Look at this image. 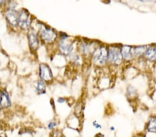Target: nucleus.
<instances>
[{"label": "nucleus", "instance_id": "f257e3e1", "mask_svg": "<svg viewBox=\"0 0 156 137\" xmlns=\"http://www.w3.org/2000/svg\"><path fill=\"white\" fill-rule=\"evenodd\" d=\"M110 63L119 64L122 61L121 50L117 46H111L108 50V58Z\"/></svg>", "mask_w": 156, "mask_h": 137}, {"label": "nucleus", "instance_id": "f03ea898", "mask_svg": "<svg viewBox=\"0 0 156 137\" xmlns=\"http://www.w3.org/2000/svg\"><path fill=\"white\" fill-rule=\"evenodd\" d=\"M108 58V50L104 46H100L95 50L93 54L94 61L99 64H104Z\"/></svg>", "mask_w": 156, "mask_h": 137}, {"label": "nucleus", "instance_id": "7ed1b4c3", "mask_svg": "<svg viewBox=\"0 0 156 137\" xmlns=\"http://www.w3.org/2000/svg\"><path fill=\"white\" fill-rule=\"evenodd\" d=\"M40 36L44 41L47 42H52L56 38V33L51 28H47L42 25L40 29Z\"/></svg>", "mask_w": 156, "mask_h": 137}, {"label": "nucleus", "instance_id": "20e7f679", "mask_svg": "<svg viewBox=\"0 0 156 137\" xmlns=\"http://www.w3.org/2000/svg\"><path fill=\"white\" fill-rule=\"evenodd\" d=\"M62 37H61V39L59 42L60 51L65 55H68L71 53L73 49L72 44L70 42L66 41V35H65V33H62Z\"/></svg>", "mask_w": 156, "mask_h": 137}, {"label": "nucleus", "instance_id": "39448f33", "mask_svg": "<svg viewBox=\"0 0 156 137\" xmlns=\"http://www.w3.org/2000/svg\"><path fill=\"white\" fill-rule=\"evenodd\" d=\"M40 75L41 78L44 80L48 81L52 78L51 71L49 67L44 64H40Z\"/></svg>", "mask_w": 156, "mask_h": 137}, {"label": "nucleus", "instance_id": "423d86ee", "mask_svg": "<svg viewBox=\"0 0 156 137\" xmlns=\"http://www.w3.org/2000/svg\"><path fill=\"white\" fill-rule=\"evenodd\" d=\"M18 24L21 28L27 29L29 25V15L26 11H22L19 13Z\"/></svg>", "mask_w": 156, "mask_h": 137}, {"label": "nucleus", "instance_id": "0eeeda50", "mask_svg": "<svg viewBox=\"0 0 156 137\" xmlns=\"http://www.w3.org/2000/svg\"><path fill=\"white\" fill-rule=\"evenodd\" d=\"M6 17L9 22L12 25H16L18 23L19 13L16 11L10 9L6 12Z\"/></svg>", "mask_w": 156, "mask_h": 137}, {"label": "nucleus", "instance_id": "6e6552de", "mask_svg": "<svg viewBox=\"0 0 156 137\" xmlns=\"http://www.w3.org/2000/svg\"><path fill=\"white\" fill-rule=\"evenodd\" d=\"M131 46L124 45L121 49V53H122V58L126 60H130L133 58V55L131 53Z\"/></svg>", "mask_w": 156, "mask_h": 137}, {"label": "nucleus", "instance_id": "1a4fd4ad", "mask_svg": "<svg viewBox=\"0 0 156 137\" xmlns=\"http://www.w3.org/2000/svg\"><path fill=\"white\" fill-rule=\"evenodd\" d=\"M145 57L148 60L153 61L156 59V47L155 46H150L146 50Z\"/></svg>", "mask_w": 156, "mask_h": 137}, {"label": "nucleus", "instance_id": "9d476101", "mask_svg": "<svg viewBox=\"0 0 156 137\" xmlns=\"http://www.w3.org/2000/svg\"><path fill=\"white\" fill-rule=\"evenodd\" d=\"M0 105L2 108H8L11 105V102H10L9 96L5 92L0 93Z\"/></svg>", "mask_w": 156, "mask_h": 137}, {"label": "nucleus", "instance_id": "9b49d317", "mask_svg": "<svg viewBox=\"0 0 156 137\" xmlns=\"http://www.w3.org/2000/svg\"><path fill=\"white\" fill-rule=\"evenodd\" d=\"M29 45L32 50H36L38 46V40H37V36L34 33H29Z\"/></svg>", "mask_w": 156, "mask_h": 137}, {"label": "nucleus", "instance_id": "f8f14e48", "mask_svg": "<svg viewBox=\"0 0 156 137\" xmlns=\"http://www.w3.org/2000/svg\"><path fill=\"white\" fill-rule=\"evenodd\" d=\"M146 50H147V47L145 46H140L134 47L133 49H131V53L133 56H140L141 55L145 53Z\"/></svg>", "mask_w": 156, "mask_h": 137}, {"label": "nucleus", "instance_id": "ddd939ff", "mask_svg": "<svg viewBox=\"0 0 156 137\" xmlns=\"http://www.w3.org/2000/svg\"><path fill=\"white\" fill-rule=\"evenodd\" d=\"M147 129L150 132L156 134V118H151L147 125Z\"/></svg>", "mask_w": 156, "mask_h": 137}, {"label": "nucleus", "instance_id": "4468645a", "mask_svg": "<svg viewBox=\"0 0 156 137\" xmlns=\"http://www.w3.org/2000/svg\"><path fill=\"white\" fill-rule=\"evenodd\" d=\"M36 90L39 94L45 93V85L42 81H38L36 84Z\"/></svg>", "mask_w": 156, "mask_h": 137}, {"label": "nucleus", "instance_id": "2eb2a0df", "mask_svg": "<svg viewBox=\"0 0 156 137\" xmlns=\"http://www.w3.org/2000/svg\"><path fill=\"white\" fill-rule=\"evenodd\" d=\"M80 51H81L82 53L84 54L88 53L90 51V46H88L87 44H81V46H80Z\"/></svg>", "mask_w": 156, "mask_h": 137}, {"label": "nucleus", "instance_id": "dca6fc26", "mask_svg": "<svg viewBox=\"0 0 156 137\" xmlns=\"http://www.w3.org/2000/svg\"><path fill=\"white\" fill-rule=\"evenodd\" d=\"M93 126H94V128L97 129H101V125L100 124L98 123L97 121L93 122Z\"/></svg>", "mask_w": 156, "mask_h": 137}, {"label": "nucleus", "instance_id": "f3484780", "mask_svg": "<svg viewBox=\"0 0 156 137\" xmlns=\"http://www.w3.org/2000/svg\"><path fill=\"white\" fill-rule=\"evenodd\" d=\"M56 125V123H54V122H51V123H50L49 124L48 128H49V129H52V128H54Z\"/></svg>", "mask_w": 156, "mask_h": 137}, {"label": "nucleus", "instance_id": "a211bd4d", "mask_svg": "<svg viewBox=\"0 0 156 137\" xmlns=\"http://www.w3.org/2000/svg\"><path fill=\"white\" fill-rule=\"evenodd\" d=\"M110 130L114 131V130H115V128H114V127H112V128H110Z\"/></svg>", "mask_w": 156, "mask_h": 137}, {"label": "nucleus", "instance_id": "6ab92c4d", "mask_svg": "<svg viewBox=\"0 0 156 137\" xmlns=\"http://www.w3.org/2000/svg\"><path fill=\"white\" fill-rule=\"evenodd\" d=\"M2 3H3V1H0V5H1Z\"/></svg>", "mask_w": 156, "mask_h": 137}]
</instances>
